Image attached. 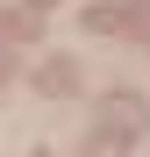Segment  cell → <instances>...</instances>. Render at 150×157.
I'll list each match as a JSON object with an SVG mask.
<instances>
[{
  "instance_id": "6da1fadb",
  "label": "cell",
  "mask_w": 150,
  "mask_h": 157,
  "mask_svg": "<svg viewBox=\"0 0 150 157\" xmlns=\"http://www.w3.org/2000/svg\"><path fill=\"white\" fill-rule=\"evenodd\" d=\"M36 86H43V93H57V100H64V93H79V64H71V57L43 64V71H36Z\"/></svg>"
}]
</instances>
